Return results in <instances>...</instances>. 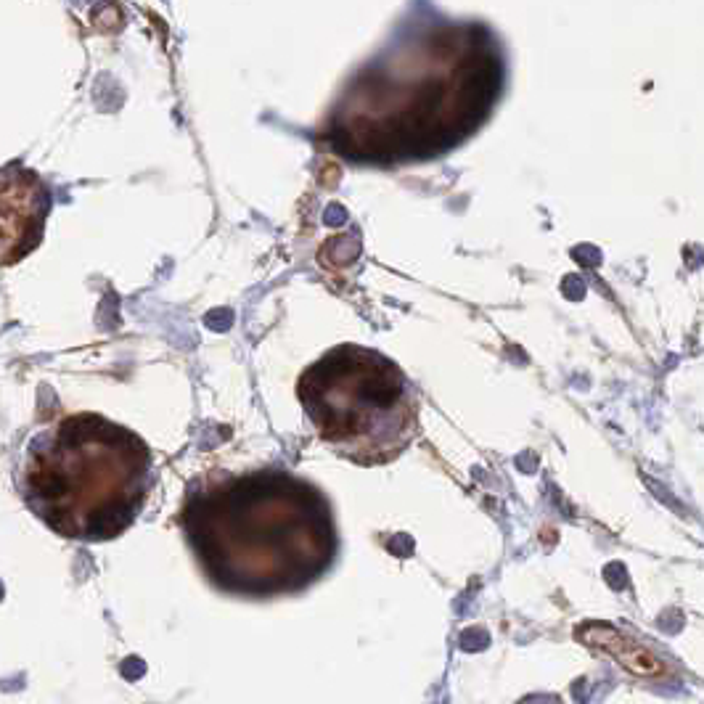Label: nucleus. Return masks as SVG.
Instances as JSON below:
<instances>
[{
    "instance_id": "1",
    "label": "nucleus",
    "mask_w": 704,
    "mask_h": 704,
    "mask_svg": "<svg viewBox=\"0 0 704 704\" xmlns=\"http://www.w3.org/2000/svg\"><path fill=\"white\" fill-rule=\"evenodd\" d=\"M503 83V48L487 27L411 24L347 83L329 138L339 154L366 165L442 157L485 125Z\"/></svg>"
},
{
    "instance_id": "2",
    "label": "nucleus",
    "mask_w": 704,
    "mask_h": 704,
    "mask_svg": "<svg viewBox=\"0 0 704 704\" xmlns=\"http://www.w3.org/2000/svg\"><path fill=\"white\" fill-rule=\"evenodd\" d=\"M180 527L204 580L239 599L308 591L339 554L337 517L326 493L281 469L194 487Z\"/></svg>"
},
{
    "instance_id": "3",
    "label": "nucleus",
    "mask_w": 704,
    "mask_h": 704,
    "mask_svg": "<svg viewBox=\"0 0 704 704\" xmlns=\"http://www.w3.org/2000/svg\"><path fill=\"white\" fill-rule=\"evenodd\" d=\"M154 461L133 429L98 413H72L32 437L19 469L27 509L61 538H120L146 506Z\"/></svg>"
},
{
    "instance_id": "4",
    "label": "nucleus",
    "mask_w": 704,
    "mask_h": 704,
    "mask_svg": "<svg viewBox=\"0 0 704 704\" xmlns=\"http://www.w3.org/2000/svg\"><path fill=\"white\" fill-rule=\"evenodd\" d=\"M297 395L318 437L358 466L392 464L419 432L411 379L371 347H331L305 368Z\"/></svg>"
},
{
    "instance_id": "5",
    "label": "nucleus",
    "mask_w": 704,
    "mask_h": 704,
    "mask_svg": "<svg viewBox=\"0 0 704 704\" xmlns=\"http://www.w3.org/2000/svg\"><path fill=\"white\" fill-rule=\"evenodd\" d=\"M51 210V194L43 180L24 167H8L3 175V260L19 263L43 239Z\"/></svg>"
}]
</instances>
